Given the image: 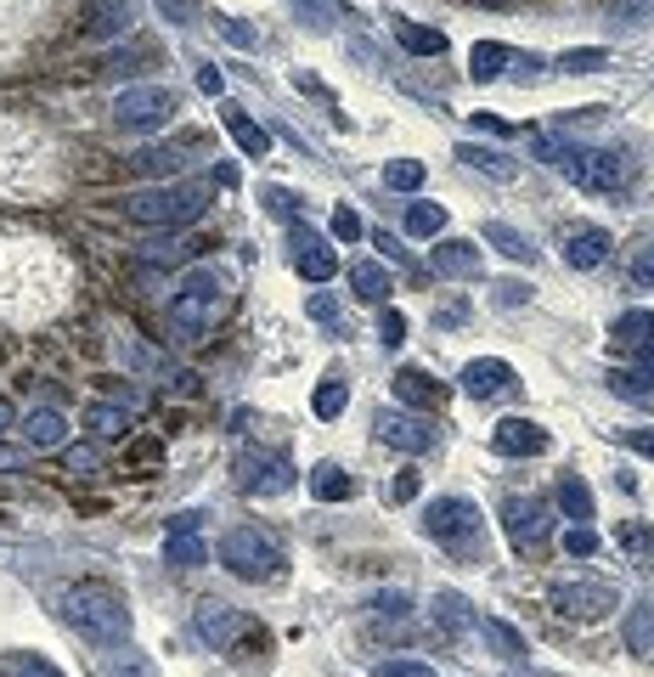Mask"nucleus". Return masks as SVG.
<instances>
[{
    "label": "nucleus",
    "mask_w": 654,
    "mask_h": 677,
    "mask_svg": "<svg viewBox=\"0 0 654 677\" xmlns=\"http://www.w3.org/2000/svg\"><path fill=\"white\" fill-rule=\"evenodd\" d=\"M384 497H390V502H412V497H418V469H401V474L384 485Z\"/></svg>",
    "instance_id": "nucleus-48"
},
{
    "label": "nucleus",
    "mask_w": 654,
    "mask_h": 677,
    "mask_svg": "<svg viewBox=\"0 0 654 677\" xmlns=\"http://www.w3.org/2000/svg\"><path fill=\"white\" fill-rule=\"evenodd\" d=\"M547 447H553V435L541 430L536 418H502L491 430V452L497 458H541Z\"/></svg>",
    "instance_id": "nucleus-11"
},
{
    "label": "nucleus",
    "mask_w": 654,
    "mask_h": 677,
    "mask_svg": "<svg viewBox=\"0 0 654 677\" xmlns=\"http://www.w3.org/2000/svg\"><path fill=\"white\" fill-rule=\"evenodd\" d=\"M226 130H232V141H237L248 158H265V153H271V130H265V125H254L243 108H232V114H226Z\"/></svg>",
    "instance_id": "nucleus-27"
},
{
    "label": "nucleus",
    "mask_w": 654,
    "mask_h": 677,
    "mask_svg": "<svg viewBox=\"0 0 654 677\" xmlns=\"http://www.w3.org/2000/svg\"><path fill=\"white\" fill-rule=\"evenodd\" d=\"M215 553H221V565H226L232 576H243V581H271L276 570H283V553H276V542H271V537H260L254 526L226 531Z\"/></svg>",
    "instance_id": "nucleus-6"
},
{
    "label": "nucleus",
    "mask_w": 654,
    "mask_h": 677,
    "mask_svg": "<svg viewBox=\"0 0 654 677\" xmlns=\"http://www.w3.org/2000/svg\"><path fill=\"white\" fill-rule=\"evenodd\" d=\"M457 384H462V395H475V401H502V395L519 390V373L508 362H497V356H480V362L462 367Z\"/></svg>",
    "instance_id": "nucleus-12"
},
{
    "label": "nucleus",
    "mask_w": 654,
    "mask_h": 677,
    "mask_svg": "<svg viewBox=\"0 0 654 677\" xmlns=\"http://www.w3.org/2000/svg\"><path fill=\"white\" fill-rule=\"evenodd\" d=\"M486 243L497 248V254H508V261H536V248H530V237L519 232V226H508V220H486Z\"/></svg>",
    "instance_id": "nucleus-26"
},
{
    "label": "nucleus",
    "mask_w": 654,
    "mask_h": 677,
    "mask_svg": "<svg viewBox=\"0 0 654 677\" xmlns=\"http://www.w3.org/2000/svg\"><path fill=\"white\" fill-rule=\"evenodd\" d=\"M435 627H446V632H469L475 627V616H469V599L462 592H435Z\"/></svg>",
    "instance_id": "nucleus-31"
},
{
    "label": "nucleus",
    "mask_w": 654,
    "mask_h": 677,
    "mask_svg": "<svg viewBox=\"0 0 654 677\" xmlns=\"http://www.w3.org/2000/svg\"><path fill=\"white\" fill-rule=\"evenodd\" d=\"M344 395H350V390H344L339 379H322V384H316V401H311L316 418H339V412H344Z\"/></svg>",
    "instance_id": "nucleus-41"
},
{
    "label": "nucleus",
    "mask_w": 654,
    "mask_h": 677,
    "mask_svg": "<svg viewBox=\"0 0 654 677\" xmlns=\"http://www.w3.org/2000/svg\"><path fill=\"white\" fill-rule=\"evenodd\" d=\"M379 435L401 452H435L440 447V430L418 412H379Z\"/></svg>",
    "instance_id": "nucleus-13"
},
{
    "label": "nucleus",
    "mask_w": 654,
    "mask_h": 677,
    "mask_svg": "<svg viewBox=\"0 0 654 677\" xmlns=\"http://www.w3.org/2000/svg\"><path fill=\"white\" fill-rule=\"evenodd\" d=\"M604 62H609L604 46H582V51H565V57H558V68H565V73H598Z\"/></svg>",
    "instance_id": "nucleus-40"
},
{
    "label": "nucleus",
    "mask_w": 654,
    "mask_h": 677,
    "mask_svg": "<svg viewBox=\"0 0 654 677\" xmlns=\"http://www.w3.org/2000/svg\"><path fill=\"white\" fill-rule=\"evenodd\" d=\"M158 452H164V447H158V441H141V447H136V452H130V463H153V458H158Z\"/></svg>",
    "instance_id": "nucleus-61"
},
{
    "label": "nucleus",
    "mask_w": 654,
    "mask_h": 677,
    "mask_svg": "<svg viewBox=\"0 0 654 677\" xmlns=\"http://www.w3.org/2000/svg\"><path fill=\"white\" fill-rule=\"evenodd\" d=\"M429 261H435L440 277H462V283L486 272V254H480V243H469V237H435V254H429Z\"/></svg>",
    "instance_id": "nucleus-15"
},
{
    "label": "nucleus",
    "mask_w": 654,
    "mask_h": 677,
    "mask_svg": "<svg viewBox=\"0 0 654 677\" xmlns=\"http://www.w3.org/2000/svg\"><path fill=\"white\" fill-rule=\"evenodd\" d=\"M558 169H565V181L570 187H582V193H621L626 187V176H632V164H626V153H615V147H553L547 153Z\"/></svg>",
    "instance_id": "nucleus-4"
},
{
    "label": "nucleus",
    "mask_w": 654,
    "mask_h": 677,
    "mask_svg": "<svg viewBox=\"0 0 654 677\" xmlns=\"http://www.w3.org/2000/svg\"><path fill=\"white\" fill-rule=\"evenodd\" d=\"M457 158L469 164V169H480V176H491V181H514V176H519V164H514L508 153L480 147V141H462V147H457Z\"/></svg>",
    "instance_id": "nucleus-22"
},
{
    "label": "nucleus",
    "mask_w": 654,
    "mask_h": 677,
    "mask_svg": "<svg viewBox=\"0 0 654 677\" xmlns=\"http://www.w3.org/2000/svg\"><path fill=\"white\" fill-rule=\"evenodd\" d=\"M558 248H565V266L570 272H598L609 261V232L604 226H570Z\"/></svg>",
    "instance_id": "nucleus-17"
},
{
    "label": "nucleus",
    "mask_w": 654,
    "mask_h": 677,
    "mask_svg": "<svg viewBox=\"0 0 654 677\" xmlns=\"http://www.w3.org/2000/svg\"><path fill=\"white\" fill-rule=\"evenodd\" d=\"M130 29V0H85V35L90 40H119Z\"/></svg>",
    "instance_id": "nucleus-20"
},
{
    "label": "nucleus",
    "mask_w": 654,
    "mask_h": 677,
    "mask_svg": "<svg viewBox=\"0 0 654 677\" xmlns=\"http://www.w3.org/2000/svg\"><path fill=\"white\" fill-rule=\"evenodd\" d=\"M23 458H29V447H0V474H12V469H23Z\"/></svg>",
    "instance_id": "nucleus-57"
},
{
    "label": "nucleus",
    "mask_w": 654,
    "mask_h": 677,
    "mask_svg": "<svg viewBox=\"0 0 654 677\" xmlns=\"http://www.w3.org/2000/svg\"><path fill=\"white\" fill-rule=\"evenodd\" d=\"M609 333H615V345L637 351V345H648V338H654V311H621Z\"/></svg>",
    "instance_id": "nucleus-32"
},
{
    "label": "nucleus",
    "mask_w": 654,
    "mask_h": 677,
    "mask_svg": "<svg viewBox=\"0 0 654 677\" xmlns=\"http://www.w3.org/2000/svg\"><path fill=\"white\" fill-rule=\"evenodd\" d=\"M198 85H204V91H209V97H221V91H226V73H221V68L209 62V68L198 73Z\"/></svg>",
    "instance_id": "nucleus-58"
},
{
    "label": "nucleus",
    "mask_w": 654,
    "mask_h": 677,
    "mask_svg": "<svg viewBox=\"0 0 654 677\" xmlns=\"http://www.w3.org/2000/svg\"><path fill=\"white\" fill-rule=\"evenodd\" d=\"M632 649L637 655L654 649V605H637V616H632Z\"/></svg>",
    "instance_id": "nucleus-42"
},
{
    "label": "nucleus",
    "mask_w": 654,
    "mask_h": 677,
    "mask_svg": "<svg viewBox=\"0 0 654 677\" xmlns=\"http://www.w3.org/2000/svg\"><path fill=\"white\" fill-rule=\"evenodd\" d=\"M372 621H379L384 632H390V627L407 632V627H412V599H407V592H379V599H372Z\"/></svg>",
    "instance_id": "nucleus-34"
},
{
    "label": "nucleus",
    "mask_w": 654,
    "mask_h": 677,
    "mask_svg": "<svg viewBox=\"0 0 654 677\" xmlns=\"http://www.w3.org/2000/svg\"><path fill=\"white\" fill-rule=\"evenodd\" d=\"M423 531H429L435 542H446V548H469L475 531H480V508H475L469 497H435V502L423 508Z\"/></svg>",
    "instance_id": "nucleus-7"
},
{
    "label": "nucleus",
    "mask_w": 654,
    "mask_h": 677,
    "mask_svg": "<svg viewBox=\"0 0 654 677\" xmlns=\"http://www.w3.org/2000/svg\"><path fill=\"white\" fill-rule=\"evenodd\" d=\"M446 232V204H412L407 209V237H440Z\"/></svg>",
    "instance_id": "nucleus-37"
},
{
    "label": "nucleus",
    "mask_w": 654,
    "mask_h": 677,
    "mask_svg": "<svg viewBox=\"0 0 654 677\" xmlns=\"http://www.w3.org/2000/svg\"><path fill=\"white\" fill-rule=\"evenodd\" d=\"M475 125H480V130H491V136H508V125H502V119H491V114H475Z\"/></svg>",
    "instance_id": "nucleus-62"
},
{
    "label": "nucleus",
    "mask_w": 654,
    "mask_h": 677,
    "mask_svg": "<svg viewBox=\"0 0 654 677\" xmlns=\"http://www.w3.org/2000/svg\"><path fill=\"white\" fill-rule=\"evenodd\" d=\"M637 379L654 390V338H648V345H637Z\"/></svg>",
    "instance_id": "nucleus-56"
},
{
    "label": "nucleus",
    "mask_w": 654,
    "mask_h": 677,
    "mask_svg": "<svg viewBox=\"0 0 654 677\" xmlns=\"http://www.w3.org/2000/svg\"><path fill=\"white\" fill-rule=\"evenodd\" d=\"M565 553L593 559V553H598V531H593V526H570V531H565Z\"/></svg>",
    "instance_id": "nucleus-44"
},
{
    "label": "nucleus",
    "mask_w": 654,
    "mask_h": 677,
    "mask_svg": "<svg viewBox=\"0 0 654 677\" xmlns=\"http://www.w3.org/2000/svg\"><path fill=\"white\" fill-rule=\"evenodd\" d=\"M164 559H169L175 570H198V565H209V542L198 537V514H175L169 542H164Z\"/></svg>",
    "instance_id": "nucleus-16"
},
{
    "label": "nucleus",
    "mask_w": 654,
    "mask_h": 677,
    "mask_svg": "<svg viewBox=\"0 0 654 677\" xmlns=\"http://www.w3.org/2000/svg\"><path fill=\"white\" fill-rule=\"evenodd\" d=\"M396 40H401L412 57H440V51H446V35H440V29H423V23H412V18H396Z\"/></svg>",
    "instance_id": "nucleus-30"
},
{
    "label": "nucleus",
    "mask_w": 654,
    "mask_h": 677,
    "mask_svg": "<svg viewBox=\"0 0 654 677\" xmlns=\"http://www.w3.org/2000/svg\"><path fill=\"white\" fill-rule=\"evenodd\" d=\"M103 677H153V666H147V660H136V649H125V660H119V655H108V660H103Z\"/></svg>",
    "instance_id": "nucleus-43"
},
{
    "label": "nucleus",
    "mask_w": 654,
    "mask_h": 677,
    "mask_svg": "<svg viewBox=\"0 0 654 677\" xmlns=\"http://www.w3.org/2000/svg\"><path fill=\"white\" fill-rule=\"evenodd\" d=\"M379 333H384V345H390V351L407 345V316H401V311H384V316H379Z\"/></svg>",
    "instance_id": "nucleus-49"
},
{
    "label": "nucleus",
    "mask_w": 654,
    "mask_h": 677,
    "mask_svg": "<svg viewBox=\"0 0 654 677\" xmlns=\"http://www.w3.org/2000/svg\"><path fill=\"white\" fill-rule=\"evenodd\" d=\"M175 114H180V97L169 91V85H125V91L114 97V125L136 130V136L164 130Z\"/></svg>",
    "instance_id": "nucleus-5"
},
{
    "label": "nucleus",
    "mask_w": 654,
    "mask_h": 677,
    "mask_svg": "<svg viewBox=\"0 0 654 677\" xmlns=\"http://www.w3.org/2000/svg\"><path fill=\"white\" fill-rule=\"evenodd\" d=\"M57 616H62L79 638H90V644H119V638H130V605L119 599L114 587H103V581L62 587V592H57Z\"/></svg>",
    "instance_id": "nucleus-1"
},
{
    "label": "nucleus",
    "mask_w": 654,
    "mask_h": 677,
    "mask_svg": "<svg viewBox=\"0 0 654 677\" xmlns=\"http://www.w3.org/2000/svg\"><path fill=\"white\" fill-rule=\"evenodd\" d=\"M609 390H615V395H632V401H643V395H648V384H643L637 373H615V379H609Z\"/></svg>",
    "instance_id": "nucleus-52"
},
{
    "label": "nucleus",
    "mask_w": 654,
    "mask_h": 677,
    "mask_svg": "<svg viewBox=\"0 0 654 677\" xmlns=\"http://www.w3.org/2000/svg\"><path fill=\"white\" fill-rule=\"evenodd\" d=\"M226 316V283L215 266H193L175 294H169V333H175V345H198V338Z\"/></svg>",
    "instance_id": "nucleus-2"
},
{
    "label": "nucleus",
    "mask_w": 654,
    "mask_h": 677,
    "mask_svg": "<svg viewBox=\"0 0 654 677\" xmlns=\"http://www.w3.org/2000/svg\"><path fill=\"white\" fill-rule=\"evenodd\" d=\"M311 491H316L322 502H350V497H355V474H344L339 463H316V469H311Z\"/></svg>",
    "instance_id": "nucleus-28"
},
{
    "label": "nucleus",
    "mask_w": 654,
    "mask_h": 677,
    "mask_svg": "<svg viewBox=\"0 0 654 677\" xmlns=\"http://www.w3.org/2000/svg\"><path fill=\"white\" fill-rule=\"evenodd\" d=\"M632 283H637V288H654V243H648V248L637 254V261H632Z\"/></svg>",
    "instance_id": "nucleus-51"
},
{
    "label": "nucleus",
    "mask_w": 654,
    "mask_h": 677,
    "mask_svg": "<svg viewBox=\"0 0 654 677\" xmlns=\"http://www.w3.org/2000/svg\"><path fill=\"white\" fill-rule=\"evenodd\" d=\"M372 677H435V666L429 660H384Z\"/></svg>",
    "instance_id": "nucleus-46"
},
{
    "label": "nucleus",
    "mask_w": 654,
    "mask_h": 677,
    "mask_svg": "<svg viewBox=\"0 0 654 677\" xmlns=\"http://www.w3.org/2000/svg\"><path fill=\"white\" fill-rule=\"evenodd\" d=\"M0 677H62L46 655H7L0 660Z\"/></svg>",
    "instance_id": "nucleus-39"
},
{
    "label": "nucleus",
    "mask_w": 654,
    "mask_h": 677,
    "mask_svg": "<svg viewBox=\"0 0 654 677\" xmlns=\"http://www.w3.org/2000/svg\"><path fill=\"white\" fill-rule=\"evenodd\" d=\"M221 29H226V40H237V46H254V29H243L237 18H226Z\"/></svg>",
    "instance_id": "nucleus-59"
},
{
    "label": "nucleus",
    "mask_w": 654,
    "mask_h": 677,
    "mask_svg": "<svg viewBox=\"0 0 654 677\" xmlns=\"http://www.w3.org/2000/svg\"><path fill=\"white\" fill-rule=\"evenodd\" d=\"M130 164L141 169V176H164V181H175V176H180V153H175V147H141Z\"/></svg>",
    "instance_id": "nucleus-35"
},
{
    "label": "nucleus",
    "mask_w": 654,
    "mask_h": 677,
    "mask_svg": "<svg viewBox=\"0 0 654 677\" xmlns=\"http://www.w3.org/2000/svg\"><path fill=\"white\" fill-rule=\"evenodd\" d=\"M18 435H23L29 452H57V447L68 441V418H62L57 406H40V412H29V418L18 423Z\"/></svg>",
    "instance_id": "nucleus-19"
},
{
    "label": "nucleus",
    "mask_w": 654,
    "mask_h": 677,
    "mask_svg": "<svg viewBox=\"0 0 654 677\" xmlns=\"http://www.w3.org/2000/svg\"><path fill=\"white\" fill-rule=\"evenodd\" d=\"M130 423H136L130 406H108V401L85 406V430L97 435V441H119V435H130Z\"/></svg>",
    "instance_id": "nucleus-23"
},
{
    "label": "nucleus",
    "mask_w": 654,
    "mask_h": 677,
    "mask_svg": "<svg viewBox=\"0 0 654 677\" xmlns=\"http://www.w3.org/2000/svg\"><path fill=\"white\" fill-rule=\"evenodd\" d=\"M12 423H18V412H12V401H7V395H0V430H12Z\"/></svg>",
    "instance_id": "nucleus-63"
},
{
    "label": "nucleus",
    "mask_w": 654,
    "mask_h": 677,
    "mask_svg": "<svg viewBox=\"0 0 654 677\" xmlns=\"http://www.w3.org/2000/svg\"><path fill=\"white\" fill-rule=\"evenodd\" d=\"M475 627H480V632H486V638L497 644V655H502V660H525V638H519V632H514L508 621L486 616V621H475Z\"/></svg>",
    "instance_id": "nucleus-38"
},
{
    "label": "nucleus",
    "mask_w": 654,
    "mask_h": 677,
    "mask_svg": "<svg viewBox=\"0 0 654 677\" xmlns=\"http://www.w3.org/2000/svg\"><path fill=\"white\" fill-rule=\"evenodd\" d=\"M615 23H654V0H615Z\"/></svg>",
    "instance_id": "nucleus-45"
},
{
    "label": "nucleus",
    "mask_w": 654,
    "mask_h": 677,
    "mask_svg": "<svg viewBox=\"0 0 654 677\" xmlns=\"http://www.w3.org/2000/svg\"><path fill=\"white\" fill-rule=\"evenodd\" d=\"M294 266H300V277H305V283H333V277H339V254L328 248V237H322V232L294 226Z\"/></svg>",
    "instance_id": "nucleus-14"
},
{
    "label": "nucleus",
    "mask_w": 654,
    "mask_h": 677,
    "mask_svg": "<svg viewBox=\"0 0 654 677\" xmlns=\"http://www.w3.org/2000/svg\"><path fill=\"white\" fill-rule=\"evenodd\" d=\"M193 627H198V638H204V644L232 649V644H237V632H243V616H237L232 605H221V599H204V605L193 610Z\"/></svg>",
    "instance_id": "nucleus-18"
},
{
    "label": "nucleus",
    "mask_w": 654,
    "mask_h": 677,
    "mask_svg": "<svg viewBox=\"0 0 654 677\" xmlns=\"http://www.w3.org/2000/svg\"><path fill=\"white\" fill-rule=\"evenodd\" d=\"M491 294H497V305H508V311H514V305H525V300H530V288H525V283H497V288H491Z\"/></svg>",
    "instance_id": "nucleus-55"
},
{
    "label": "nucleus",
    "mask_w": 654,
    "mask_h": 677,
    "mask_svg": "<svg viewBox=\"0 0 654 677\" xmlns=\"http://www.w3.org/2000/svg\"><path fill=\"white\" fill-rule=\"evenodd\" d=\"M209 198H215V187L209 181H158V187H141V193H130L125 198V215L136 220V226H169V232H180V226H193L204 209H209Z\"/></svg>",
    "instance_id": "nucleus-3"
},
{
    "label": "nucleus",
    "mask_w": 654,
    "mask_h": 677,
    "mask_svg": "<svg viewBox=\"0 0 654 677\" xmlns=\"http://www.w3.org/2000/svg\"><path fill=\"white\" fill-rule=\"evenodd\" d=\"M423 176H429V169H423L418 158H390V164H384V187H390V193H418Z\"/></svg>",
    "instance_id": "nucleus-36"
},
{
    "label": "nucleus",
    "mask_w": 654,
    "mask_h": 677,
    "mask_svg": "<svg viewBox=\"0 0 654 677\" xmlns=\"http://www.w3.org/2000/svg\"><path fill=\"white\" fill-rule=\"evenodd\" d=\"M265 204H271L276 215H289V220L300 215V198H294V193H283V187H271V193H265Z\"/></svg>",
    "instance_id": "nucleus-54"
},
{
    "label": "nucleus",
    "mask_w": 654,
    "mask_h": 677,
    "mask_svg": "<svg viewBox=\"0 0 654 677\" xmlns=\"http://www.w3.org/2000/svg\"><path fill=\"white\" fill-rule=\"evenodd\" d=\"M311 316H316V322H333V316H339V305H333L328 294H316V300H311Z\"/></svg>",
    "instance_id": "nucleus-60"
},
{
    "label": "nucleus",
    "mask_w": 654,
    "mask_h": 677,
    "mask_svg": "<svg viewBox=\"0 0 654 677\" xmlns=\"http://www.w3.org/2000/svg\"><path fill=\"white\" fill-rule=\"evenodd\" d=\"M396 401H407L418 412H440L446 406V384H435L423 367H401L396 373Z\"/></svg>",
    "instance_id": "nucleus-21"
},
{
    "label": "nucleus",
    "mask_w": 654,
    "mask_h": 677,
    "mask_svg": "<svg viewBox=\"0 0 654 677\" xmlns=\"http://www.w3.org/2000/svg\"><path fill=\"white\" fill-rule=\"evenodd\" d=\"M62 463H68V474H90V469L103 463V452H97V447H74V452H68Z\"/></svg>",
    "instance_id": "nucleus-50"
},
{
    "label": "nucleus",
    "mask_w": 654,
    "mask_h": 677,
    "mask_svg": "<svg viewBox=\"0 0 654 677\" xmlns=\"http://www.w3.org/2000/svg\"><path fill=\"white\" fill-rule=\"evenodd\" d=\"M237 485L248 491V497H276V491H289L294 485V463L283 458V452H248L243 463H237Z\"/></svg>",
    "instance_id": "nucleus-10"
},
{
    "label": "nucleus",
    "mask_w": 654,
    "mask_h": 677,
    "mask_svg": "<svg viewBox=\"0 0 654 677\" xmlns=\"http://www.w3.org/2000/svg\"><path fill=\"white\" fill-rule=\"evenodd\" d=\"M508 62H514V51H508L502 40H480V46L469 51V73H475L480 85H486V79H497Z\"/></svg>",
    "instance_id": "nucleus-33"
},
{
    "label": "nucleus",
    "mask_w": 654,
    "mask_h": 677,
    "mask_svg": "<svg viewBox=\"0 0 654 677\" xmlns=\"http://www.w3.org/2000/svg\"><path fill=\"white\" fill-rule=\"evenodd\" d=\"M361 232H367V226H361L355 209H333V237H339V243H355Z\"/></svg>",
    "instance_id": "nucleus-47"
},
{
    "label": "nucleus",
    "mask_w": 654,
    "mask_h": 677,
    "mask_svg": "<svg viewBox=\"0 0 654 677\" xmlns=\"http://www.w3.org/2000/svg\"><path fill=\"white\" fill-rule=\"evenodd\" d=\"M350 294H355L361 305H384V294H390V272H384L379 261H355V266H350Z\"/></svg>",
    "instance_id": "nucleus-24"
},
{
    "label": "nucleus",
    "mask_w": 654,
    "mask_h": 677,
    "mask_svg": "<svg viewBox=\"0 0 654 677\" xmlns=\"http://www.w3.org/2000/svg\"><path fill=\"white\" fill-rule=\"evenodd\" d=\"M558 508H565L576 526H587L593 520V485L582 474H565V480H558Z\"/></svg>",
    "instance_id": "nucleus-29"
},
{
    "label": "nucleus",
    "mask_w": 654,
    "mask_h": 677,
    "mask_svg": "<svg viewBox=\"0 0 654 677\" xmlns=\"http://www.w3.org/2000/svg\"><path fill=\"white\" fill-rule=\"evenodd\" d=\"M502 526H508V542L525 553V548H536L553 531V508L536 502V497H508L502 502Z\"/></svg>",
    "instance_id": "nucleus-9"
},
{
    "label": "nucleus",
    "mask_w": 654,
    "mask_h": 677,
    "mask_svg": "<svg viewBox=\"0 0 654 677\" xmlns=\"http://www.w3.org/2000/svg\"><path fill=\"white\" fill-rule=\"evenodd\" d=\"M547 605L558 616H570V621H604L621 599H615V587H604V581H553Z\"/></svg>",
    "instance_id": "nucleus-8"
},
{
    "label": "nucleus",
    "mask_w": 654,
    "mask_h": 677,
    "mask_svg": "<svg viewBox=\"0 0 654 677\" xmlns=\"http://www.w3.org/2000/svg\"><path fill=\"white\" fill-rule=\"evenodd\" d=\"M615 435H621V447H632V452L654 458V430H615Z\"/></svg>",
    "instance_id": "nucleus-53"
},
{
    "label": "nucleus",
    "mask_w": 654,
    "mask_h": 677,
    "mask_svg": "<svg viewBox=\"0 0 654 677\" xmlns=\"http://www.w3.org/2000/svg\"><path fill=\"white\" fill-rule=\"evenodd\" d=\"M198 248H204L198 237L169 232V237H158V243H147V248H141V261H147V266H180V261H193Z\"/></svg>",
    "instance_id": "nucleus-25"
}]
</instances>
